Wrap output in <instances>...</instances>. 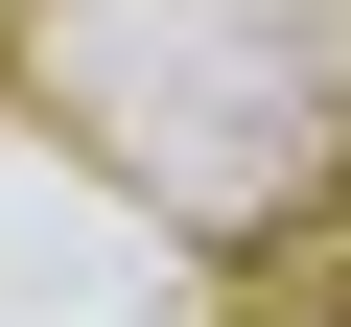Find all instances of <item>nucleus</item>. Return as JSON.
Here are the masks:
<instances>
[]
</instances>
